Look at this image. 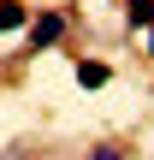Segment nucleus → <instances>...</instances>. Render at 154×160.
<instances>
[{
	"instance_id": "nucleus-1",
	"label": "nucleus",
	"mask_w": 154,
	"mask_h": 160,
	"mask_svg": "<svg viewBox=\"0 0 154 160\" xmlns=\"http://www.w3.org/2000/svg\"><path fill=\"white\" fill-rule=\"evenodd\" d=\"M59 36H65V18H59V12H42V18L30 24V48H53Z\"/></svg>"
},
{
	"instance_id": "nucleus-2",
	"label": "nucleus",
	"mask_w": 154,
	"mask_h": 160,
	"mask_svg": "<svg viewBox=\"0 0 154 160\" xmlns=\"http://www.w3.org/2000/svg\"><path fill=\"white\" fill-rule=\"evenodd\" d=\"M125 18L131 30H154V0H125Z\"/></svg>"
},
{
	"instance_id": "nucleus-3",
	"label": "nucleus",
	"mask_w": 154,
	"mask_h": 160,
	"mask_svg": "<svg viewBox=\"0 0 154 160\" xmlns=\"http://www.w3.org/2000/svg\"><path fill=\"white\" fill-rule=\"evenodd\" d=\"M77 83H83V89H101V83H107V65H101V59H77Z\"/></svg>"
},
{
	"instance_id": "nucleus-4",
	"label": "nucleus",
	"mask_w": 154,
	"mask_h": 160,
	"mask_svg": "<svg viewBox=\"0 0 154 160\" xmlns=\"http://www.w3.org/2000/svg\"><path fill=\"white\" fill-rule=\"evenodd\" d=\"M0 30H24V6L18 0H0Z\"/></svg>"
},
{
	"instance_id": "nucleus-5",
	"label": "nucleus",
	"mask_w": 154,
	"mask_h": 160,
	"mask_svg": "<svg viewBox=\"0 0 154 160\" xmlns=\"http://www.w3.org/2000/svg\"><path fill=\"white\" fill-rule=\"evenodd\" d=\"M95 160H125V154H119V148H101V154H95Z\"/></svg>"
},
{
	"instance_id": "nucleus-6",
	"label": "nucleus",
	"mask_w": 154,
	"mask_h": 160,
	"mask_svg": "<svg viewBox=\"0 0 154 160\" xmlns=\"http://www.w3.org/2000/svg\"><path fill=\"white\" fill-rule=\"evenodd\" d=\"M148 53H154V30H148Z\"/></svg>"
}]
</instances>
